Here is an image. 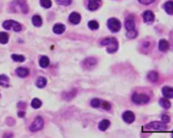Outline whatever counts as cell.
I'll use <instances>...</instances> for the list:
<instances>
[{
  "label": "cell",
  "mask_w": 173,
  "mask_h": 138,
  "mask_svg": "<svg viewBox=\"0 0 173 138\" xmlns=\"http://www.w3.org/2000/svg\"><path fill=\"white\" fill-rule=\"evenodd\" d=\"M100 45H107L106 51H107L108 54H114L119 50V42L114 37H106V38L102 39L101 42H100Z\"/></svg>",
  "instance_id": "6da1fadb"
},
{
  "label": "cell",
  "mask_w": 173,
  "mask_h": 138,
  "mask_svg": "<svg viewBox=\"0 0 173 138\" xmlns=\"http://www.w3.org/2000/svg\"><path fill=\"white\" fill-rule=\"evenodd\" d=\"M11 11H13V12L27 13L28 11L27 2L24 0H14L12 3H11Z\"/></svg>",
  "instance_id": "7a4b0ae2"
},
{
  "label": "cell",
  "mask_w": 173,
  "mask_h": 138,
  "mask_svg": "<svg viewBox=\"0 0 173 138\" xmlns=\"http://www.w3.org/2000/svg\"><path fill=\"white\" fill-rule=\"evenodd\" d=\"M2 27L6 30L13 29L15 32H18V31H21L22 29L21 25L17 21H14V20H5L3 23H2Z\"/></svg>",
  "instance_id": "3957f363"
},
{
  "label": "cell",
  "mask_w": 173,
  "mask_h": 138,
  "mask_svg": "<svg viewBox=\"0 0 173 138\" xmlns=\"http://www.w3.org/2000/svg\"><path fill=\"white\" fill-rule=\"evenodd\" d=\"M132 101L135 103V104L141 105V104H146L150 101V97L146 94H138V93H134L132 96Z\"/></svg>",
  "instance_id": "277c9868"
},
{
  "label": "cell",
  "mask_w": 173,
  "mask_h": 138,
  "mask_svg": "<svg viewBox=\"0 0 173 138\" xmlns=\"http://www.w3.org/2000/svg\"><path fill=\"white\" fill-rule=\"evenodd\" d=\"M145 128L147 130H153V131H162L166 129V124L163 122H158V121H154L151 122L149 124H147L145 126Z\"/></svg>",
  "instance_id": "5b68a950"
},
{
  "label": "cell",
  "mask_w": 173,
  "mask_h": 138,
  "mask_svg": "<svg viewBox=\"0 0 173 138\" xmlns=\"http://www.w3.org/2000/svg\"><path fill=\"white\" fill-rule=\"evenodd\" d=\"M107 27L108 29L112 31V32H117L120 31V27H122V24H120V21L117 18H111L108 19L107 21Z\"/></svg>",
  "instance_id": "8992f818"
},
{
  "label": "cell",
  "mask_w": 173,
  "mask_h": 138,
  "mask_svg": "<svg viewBox=\"0 0 173 138\" xmlns=\"http://www.w3.org/2000/svg\"><path fill=\"white\" fill-rule=\"evenodd\" d=\"M43 127H44V120H43V118L41 116H39V117H37L36 119L34 120V122L30 124V130L31 132L40 131Z\"/></svg>",
  "instance_id": "52a82bcc"
},
{
  "label": "cell",
  "mask_w": 173,
  "mask_h": 138,
  "mask_svg": "<svg viewBox=\"0 0 173 138\" xmlns=\"http://www.w3.org/2000/svg\"><path fill=\"white\" fill-rule=\"evenodd\" d=\"M83 68L86 70H90V69L94 68L97 64V60L95 57H87L86 60L83 61Z\"/></svg>",
  "instance_id": "ba28073f"
},
{
  "label": "cell",
  "mask_w": 173,
  "mask_h": 138,
  "mask_svg": "<svg viewBox=\"0 0 173 138\" xmlns=\"http://www.w3.org/2000/svg\"><path fill=\"white\" fill-rule=\"evenodd\" d=\"M122 117L123 121L126 123H129V124H131V123L135 121V114L132 111H125L123 113Z\"/></svg>",
  "instance_id": "9c48e42d"
},
{
  "label": "cell",
  "mask_w": 173,
  "mask_h": 138,
  "mask_svg": "<svg viewBox=\"0 0 173 138\" xmlns=\"http://www.w3.org/2000/svg\"><path fill=\"white\" fill-rule=\"evenodd\" d=\"M143 19L146 23H151V22L154 21L155 15L151 10H146L145 12L143 13Z\"/></svg>",
  "instance_id": "30bf717a"
},
{
  "label": "cell",
  "mask_w": 173,
  "mask_h": 138,
  "mask_svg": "<svg viewBox=\"0 0 173 138\" xmlns=\"http://www.w3.org/2000/svg\"><path fill=\"white\" fill-rule=\"evenodd\" d=\"M69 21H70L72 24H78L79 22L81 21V16L77 12H72L70 15H69Z\"/></svg>",
  "instance_id": "8fae6325"
},
{
  "label": "cell",
  "mask_w": 173,
  "mask_h": 138,
  "mask_svg": "<svg viewBox=\"0 0 173 138\" xmlns=\"http://www.w3.org/2000/svg\"><path fill=\"white\" fill-rule=\"evenodd\" d=\"M101 3V0H89L88 1V9L90 11H94L98 9Z\"/></svg>",
  "instance_id": "7c38bea8"
},
{
  "label": "cell",
  "mask_w": 173,
  "mask_h": 138,
  "mask_svg": "<svg viewBox=\"0 0 173 138\" xmlns=\"http://www.w3.org/2000/svg\"><path fill=\"white\" fill-rule=\"evenodd\" d=\"M15 73L16 75L18 76L19 78H25L30 75V70L27 68H17L15 70Z\"/></svg>",
  "instance_id": "4fadbf2b"
},
{
  "label": "cell",
  "mask_w": 173,
  "mask_h": 138,
  "mask_svg": "<svg viewBox=\"0 0 173 138\" xmlns=\"http://www.w3.org/2000/svg\"><path fill=\"white\" fill-rule=\"evenodd\" d=\"M162 94L163 96L167 98V99H171L173 98V90L171 87H168V86H166V87H163L162 89Z\"/></svg>",
  "instance_id": "5bb4252c"
},
{
  "label": "cell",
  "mask_w": 173,
  "mask_h": 138,
  "mask_svg": "<svg viewBox=\"0 0 173 138\" xmlns=\"http://www.w3.org/2000/svg\"><path fill=\"white\" fill-rule=\"evenodd\" d=\"M65 29H66V26H65L64 24H62V23L55 24L54 27H53V31L56 34H62L65 31Z\"/></svg>",
  "instance_id": "9a60e30c"
},
{
  "label": "cell",
  "mask_w": 173,
  "mask_h": 138,
  "mask_svg": "<svg viewBox=\"0 0 173 138\" xmlns=\"http://www.w3.org/2000/svg\"><path fill=\"white\" fill-rule=\"evenodd\" d=\"M0 86L4 88H9V78L6 75H0Z\"/></svg>",
  "instance_id": "2e32d148"
},
{
  "label": "cell",
  "mask_w": 173,
  "mask_h": 138,
  "mask_svg": "<svg viewBox=\"0 0 173 138\" xmlns=\"http://www.w3.org/2000/svg\"><path fill=\"white\" fill-rule=\"evenodd\" d=\"M159 50L161 51H163V53H165V51H167L169 50V42L166 41V39H160L159 41Z\"/></svg>",
  "instance_id": "e0dca14e"
},
{
  "label": "cell",
  "mask_w": 173,
  "mask_h": 138,
  "mask_svg": "<svg viewBox=\"0 0 173 138\" xmlns=\"http://www.w3.org/2000/svg\"><path fill=\"white\" fill-rule=\"evenodd\" d=\"M126 29L127 30H132L135 29V21H134V17H129L127 18L126 23H125Z\"/></svg>",
  "instance_id": "ac0fdd59"
},
{
  "label": "cell",
  "mask_w": 173,
  "mask_h": 138,
  "mask_svg": "<svg viewBox=\"0 0 173 138\" xmlns=\"http://www.w3.org/2000/svg\"><path fill=\"white\" fill-rule=\"evenodd\" d=\"M39 64H40V67L45 69V68H47L49 65H50V60H49V57H48L43 56V57H40Z\"/></svg>",
  "instance_id": "d6986e66"
},
{
  "label": "cell",
  "mask_w": 173,
  "mask_h": 138,
  "mask_svg": "<svg viewBox=\"0 0 173 138\" xmlns=\"http://www.w3.org/2000/svg\"><path fill=\"white\" fill-rule=\"evenodd\" d=\"M147 78H148V80L150 82L152 83H156L158 81V78H159V76H158V73L157 72H149V74L147 75Z\"/></svg>",
  "instance_id": "ffe728a7"
},
{
  "label": "cell",
  "mask_w": 173,
  "mask_h": 138,
  "mask_svg": "<svg viewBox=\"0 0 173 138\" xmlns=\"http://www.w3.org/2000/svg\"><path fill=\"white\" fill-rule=\"evenodd\" d=\"M31 21H33V24L34 25V26H37V27L42 26V24H43L42 17L40 16V15H37V14H36V15L33 16V18H31Z\"/></svg>",
  "instance_id": "44dd1931"
},
{
  "label": "cell",
  "mask_w": 173,
  "mask_h": 138,
  "mask_svg": "<svg viewBox=\"0 0 173 138\" xmlns=\"http://www.w3.org/2000/svg\"><path fill=\"white\" fill-rule=\"evenodd\" d=\"M36 85H37V87L40 88V89L45 88L46 85H47V79L44 78V77L37 78V82H36Z\"/></svg>",
  "instance_id": "7402d4cb"
},
{
  "label": "cell",
  "mask_w": 173,
  "mask_h": 138,
  "mask_svg": "<svg viewBox=\"0 0 173 138\" xmlns=\"http://www.w3.org/2000/svg\"><path fill=\"white\" fill-rule=\"evenodd\" d=\"M109 125H111V122H109V120L107 119H103L102 121H100V123L98 124V128L99 130L101 131H105L106 129L109 127Z\"/></svg>",
  "instance_id": "603a6c76"
},
{
  "label": "cell",
  "mask_w": 173,
  "mask_h": 138,
  "mask_svg": "<svg viewBox=\"0 0 173 138\" xmlns=\"http://www.w3.org/2000/svg\"><path fill=\"white\" fill-rule=\"evenodd\" d=\"M164 9L167 13L169 14V15H172L173 13V2L171 0H169V1H167L165 4H164Z\"/></svg>",
  "instance_id": "cb8c5ba5"
},
{
  "label": "cell",
  "mask_w": 173,
  "mask_h": 138,
  "mask_svg": "<svg viewBox=\"0 0 173 138\" xmlns=\"http://www.w3.org/2000/svg\"><path fill=\"white\" fill-rule=\"evenodd\" d=\"M159 103H160V105H161V107L162 108H164V109H169L170 107H171V103H170V101L167 98H161L160 99V101H159Z\"/></svg>",
  "instance_id": "d4e9b609"
},
{
  "label": "cell",
  "mask_w": 173,
  "mask_h": 138,
  "mask_svg": "<svg viewBox=\"0 0 173 138\" xmlns=\"http://www.w3.org/2000/svg\"><path fill=\"white\" fill-rule=\"evenodd\" d=\"M8 39H9V35H8L7 32H0V44H7Z\"/></svg>",
  "instance_id": "484cf974"
},
{
  "label": "cell",
  "mask_w": 173,
  "mask_h": 138,
  "mask_svg": "<svg viewBox=\"0 0 173 138\" xmlns=\"http://www.w3.org/2000/svg\"><path fill=\"white\" fill-rule=\"evenodd\" d=\"M42 101L40 99H37V98H36V99H33V101H31V107H33L34 109H39L42 107Z\"/></svg>",
  "instance_id": "4316f807"
},
{
  "label": "cell",
  "mask_w": 173,
  "mask_h": 138,
  "mask_svg": "<svg viewBox=\"0 0 173 138\" xmlns=\"http://www.w3.org/2000/svg\"><path fill=\"white\" fill-rule=\"evenodd\" d=\"M11 57H12V60L14 62H18V63H22L25 61V57L24 56H21V54H11Z\"/></svg>",
  "instance_id": "83f0119b"
},
{
  "label": "cell",
  "mask_w": 173,
  "mask_h": 138,
  "mask_svg": "<svg viewBox=\"0 0 173 138\" xmlns=\"http://www.w3.org/2000/svg\"><path fill=\"white\" fill-rule=\"evenodd\" d=\"M88 27L90 28L91 30H96V29H98L99 23L96 20H90L88 22Z\"/></svg>",
  "instance_id": "f1b7e54d"
},
{
  "label": "cell",
  "mask_w": 173,
  "mask_h": 138,
  "mask_svg": "<svg viewBox=\"0 0 173 138\" xmlns=\"http://www.w3.org/2000/svg\"><path fill=\"white\" fill-rule=\"evenodd\" d=\"M138 36V31L136 29H132V30H128L127 31V37L130 39L136 38Z\"/></svg>",
  "instance_id": "f546056e"
},
{
  "label": "cell",
  "mask_w": 173,
  "mask_h": 138,
  "mask_svg": "<svg viewBox=\"0 0 173 138\" xmlns=\"http://www.w3.org/2000/svg\"><path fill=\"white\" fill-rule=\"evenodd\" d=\"M101 102H102V100L93 99V100H92V101L90 102V105H91L93 108H99L100 105H101Z\"/></svg>",
  "instance_id": "4dcf8cb0"
},
{
  "label": "cell",
  "mask_w": 173,
  "mask_h": 138,
  "mask_svg": "<svg viewBox=\"0 0 173 138\" xmlns=\"http://www.w3.org/2000/svg\"><path fill=\"white\" fill-rule=\"evenodd\" d=\"M40 4H41V6L44 8H50L52 6V1L51 0H41V1H40Z\"/></svg>",
  "instance_id": "1f68e13d"
},
{
  "label": "cell",
  "mask_w": 173,
  "mask_h": 138,
  "mask_svg": "<svg viewBox=\"0 0 173 138\" xmlns=\"http://www.w3.org/2000/svg\"><path fill=\"white\" fill-rule=\"evenodd\" d=\"M57 4L63 5V6H68L72 3V0H56Z\"/></svg>",
  "instance_id": "d6a6232c"
},
{
  "label": "cell",
  "mask_w": 173,
  "mask_h": 138,
  "mask_svg": "<svg viewBox=\"0 0 173 138\" xmlns=\"http://www.w3.org/2000/svg\"><path fill=\"white\" fill-rule=\"evenodd\" d=\"M100 107L103 108V109H104V110H109V109L111 108V105L109 104L108 102L102 101V102H101V105H100Z\"/></svg>",
  "instance_id": "836d02e7"
},
{
  "label": "cell",
  "mask_w": 173,
  "mask_h": 138,
  "mask_svg": "<svg viewBox=\"0 0 173 138\" xmlns=\"http://www.w3.org/2000/svg\"><path fill=\"white\" fill-rule=\"evenodd\" d=\"M161 119H162L163 123H169L170 122V117L168 116V115H162Z\"/></svg>",
  "instance_id": "e575fe53"
},
{
  "label": "cell",
  "mask_w": 173,
  "mask_h": 138,
  "mask_svg": "<svg viewBox=\"0 0 173 138\" xmlns=\"http://www.w3.org/2000/svg\"><path fill=\"white\" fill-rule=\"evenodd\" d=\"M139 2L144 5H148V4L153 3V2H155V0H139Z\"/></svg>",
  "instance_id": "d590c367"
},
{
  "label": "cell",
  "mask_w": 173,
  "mask_h": 138,
  "mask_svg": "<svg viewBox=\"0 0 173 138\" xmlns=\"http://www.w3.org/2000/svg\"><path fill=\"white\" fill-rule=\"evenodd\" d=\"M17 115H18V117H24L25 115V112L24 111H19L18 113H17Z\"/></svg>",
  "instance_id": "8d00e7d4"
},
{
  "label": "cell",
  "mask_w": 173,
  "mask_h": 138,
  "mask_svg": "<svg viewBox=\"0 0 173 138\" xmlns=\"http://www.w3.org/2000/svg\"><path fill=\"white\" fill-rule=\"evenodd\" d=\"M17 106H18V107H21V108H24L27 105H25L24 102H21V103H18V105H17Z\"/></svg>",
  "instance_id": "74e56055"
}]
</instances>
